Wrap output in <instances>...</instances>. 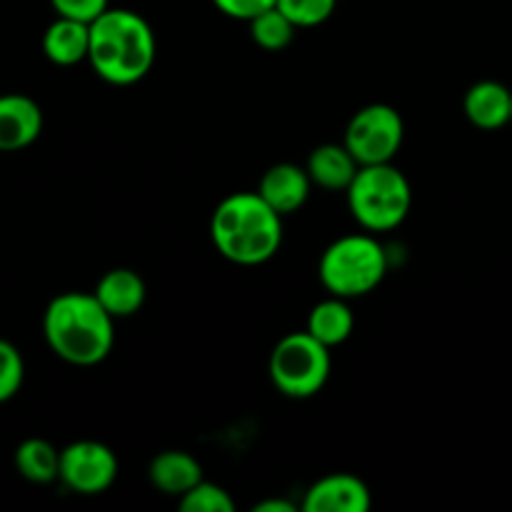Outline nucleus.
<instances>
[{
  "label": "nucleus",
  "instance_id": "nucleus-9",
  "mask_svg": "<svg viewBox=\"0 0 512 512\" xmlns=\"http://www.w3.org/2000/svg\"><path fill=\"white\" fill-rule=\"evenodd\" d=\"M373 505L368 485L348 473H333L313 483L305 493V512H368Z\"/></svg>",
  "mask_w": 512,
  "mask_h": 512
},
{
  "label": "nucleus",
  "instance_id": "nucleus-21",
  "mask_svg": "<svg viewBox=\"0 0 512 512\" xmlns=\"http://www.w3.org/2000/svg\"><path fill=\"white\" fill-rule=\"evenodd\" d=\"M25 380V363L20 350L13 343L0 338V405L13 400L20 393Z\"/></svg>",
  "mask_w": 512,
  "mask_h": 512
},
{
  "label": "nucleus",
  "instance_id": "nucleus-12",
  "mask_svg": "<svg viewBox=\"0 0 512 512\" xmlns=\"http://www.w3.org/2000/svg\"><path fill=\"white\" fill-rule=\"evenodd\" d=\"M465 118L480 130H500L512 123V90L498 80H480L465 93Z\"/></svg>",
  "mask_w": 512,
  "mask_h": 512
},
{
  "label": "nucleus",
  "instance_id": "nucleus-18",
  "mask_svg": "<svg viewBox=\"0 0 512 512\" xmlns=\"http://www.w3.org/2000/svg\"><path fill=\"white\" fill-rule=\"evenodd\" d=\"M20 478L35 485H50L60 478V450L43 438H28L15 450Z\"/></svg>",
  "mask_w": 512,
  "mask_h": 512
},
{
  "label": "nucleus",
  "instance_id": "nucleus-13",
  "mask_svg": "<svg viewBox=\"0 0 512 512\" xmlns=\"http://www.w3.org/2000/svg\"><path fill=\"white\" fill-rule=\"evenodd\" d=\"M93 293L115 320H123L133 318L143 308L148 290H145V280L135 270L115 268L98 280Z\"/></svg>",
  "mask_w": 512,
  "mask_h": 512
},
{
  "label": "nucleus",
  "instance_id": "nucleus-3",
  "mask_svg": "<svg viewBox=\"0 0 512 512\" xmlns=\"http://www.w3.org/2000/svg\"><path fill=\"white\" fill-rule=\"evenodd\" d=\"M158 40L143 15L108 8L90 23L88 63L110 85H133L153 70Z\"/></svg>",
  "mask_w": 512,
  "mask_h": 512
},
{
  "label": "nucleus",
  "instance_id": "nucleus-20",
  "mask_svg": "<svg viewBox=\"0 0 512 512\" xmlns=\"http://www.w3.org/2000/svg\"><path fill=\"white\" fill-rule=\"evenodd\" d=\"M178 505L185 512H233L235 508L228 490H223L215 483H208V480H200L195 488H190L178 500Z\"/></svg>",
  "mask_w": 512,
  "mask_h": 512
},
{
  "label": "nucleus",
  "instance_id": "nucleus-19",
  "mask_svg": "<svg viewBox=\"0 0 512 512\" xmlns=\"http://www.w3.org/2000/svg\"><path fill=\"white\" fill-rule=\"evenodd\" d=\"M248 25H250V35H253L255 43L265 50L288 48L295 38V30H298L295 28L293 20H290L288 15L278 8V5H273V8H268V10H263L260 15H255Z\"/></svg>",
  "mask_w": 512,
  "mask_h": 512
},
{
  "label": "nucleus",
  "instance_id": "nucleus-17",
  "mask_svg": "<svg viewBox=\"0 0 512 512\" xmlns=\"http://www.w3.org/2000/svg\"><path fill=\"white\" fill-rule=\"evenodd\" d=\"M355 328V315L350 310L348 300L338 298V295H330V298L320 300L308 315V330L315 340H320L323 345H328L330 350L343 345L345 340L353 335Z\"/></svg>",
  "mask_w": 512,
  "mask_h": 512
},
{
  "label": "nucleus",
  "instance_id": "nucleus-22",
  "mask_svg": "<svg viewBox=\"0 0 512 512\" xmlns=\"http://www.w3.org/2000/svg\"><path fill=\"white\" fill-rule=\"evenodd\" d=\"M275 5L293 20L295 28H315L335 13L338 0H278Z\"/></svg>",
  "mask_w": 512,
  "mask_h": 512
},
{
  "label": "nucleus",
  "instance_id": "nucleus-24",
  "mask_svg": "<svg viewBox=\"0 0 512 512\" xmlns=\"http://www.w3.org/2000/svg\"><path fill=\"white\" fill-rule=\"evenodd\" d=\"M275 3H278V0H213V5L220 13L228 15V18L233 20H245V23H250V20H253L255 15L263 13V10L273 8Z\"/></svg>",
  "mask_w": 512,
  "mask_h": 512
},
{
  "label": "nucleus",
  "instance_id": "nucleus-25",
  "mask_svg": "<svg viewBox=\"0 0 512 512\" xmlns=\"http://www.w3.org/2000/svg\"><path fill=\"white\" fill-rule=\"evenodd\" d=\"M255 512H295V505L288 503V500H263L253 508Z\"/></svg>",
  "mask_w": 512,
  "mask_h": 512
},
{
  "label": "nucleus",
  "instance_id": "nucleus-2",
  "mask_svg": "<svg viewBox=\"0 0 512 512\" xmlns=\"http://www.w3.org/2000/svg\"><path fill=\"white\" fill-rule=\"evenodd\" d=\"M210 238L218 253L235 265H263L283 245V215L275 213L255 193H233L223 198L210 218Z\"/></svg>",
  "mask_w": 512,
  "mask_h": 512
},
{
  "label": "nucleus",
  "instance_id": "nucleus-15",
  "mask_svg": "<svg viewBox=\"0 0 512 512\" xmlns=\"http://www.w3.org/2000/svg\"><path fill=\"white\" fill-rule=\"evenodd\" d=\"M43 53L50 63L60 68H70L90 53V23H80L73 18H55L43 33Z\"/></svg>",
  "mask_w": 512,
  "mask_h": 512
},
{
  "label": "nucleus",
  "instance_id": "nucleus-1",
  "mask_svg": "<svg viewBox=\"0 0 512 512\" xmlns=\"http://www.w3.org/2000/svg\"><path fill=\"white\" fill-rule=\"evenodd\" d=\"M48 348L68 365L90 368L103 363L115 345V318L100 305L95 293L55 295L43 315Z\"/></svg>",
  "mask_w": 512,
  "mask_h": 512
},
{
  "label": "nucleus",
  "instance_id": "nucleus-6",
  "mask_svg": "<svg viewBox=\"0 0 512 512\" xmlns=\"http://www.w3.org/2000/svg\"><path fill=\"white\" fill-rule=\"evenodd\" d=\"M330 348L315 340L308 330L288 333L273 348L268 373L275 388L293 400H308L325 388L330 378Z\"/></svg>",
  "mask_w": 512,
  "mask_h": 512
},
{
  "label": "nucleus",
  "instance_id": "nucleus-4",
  "mask_svg": "<svg viewBox=\"0 0 512 512\" xmlns=\"http://www.w3.org/2000/svg\"><path fill=\"white\" fill-rule=\"evenodd\" d=\"M388 273V255L373 233L343 235L325 248L318 275L330 295L353 300L373 293Z\"/></svg>",
  "mask_w": 512,
  "mask_h": 512
},
{
  "label": "nucleus",
  "instance_id": "nucleus-11",
  "mask_svg": "<svg viewBox=\"0 0 512 512\" xmlns=\"http://www.w3.org/2000/svg\"><path fill=\"white\" fill-rule=\"evenodd\" d=\"M310 188H313V180H310L308 170L293 163H278L265 170L258 185V195L278 215H293L305 205Z\"/></svg>",
  "mask_w": 512,
  "mask_h": 512
},
{
  "label": "nucleus",
  "instance_id": "nucleus-7",
  "mask_svg": "<svg viewBox=\"0 0 512 512\" xmlns=\"http://www.w3.org/2000/svg\"><path fill=\"white\" fill-rule=\"evenodd\" d=\"M405 123L393 105L373 103L360 108L345 128V148L353 153L358 165L393 163L403 148Z\"/></svg>",
  "mask_w": 512,
  "mask_h": 512
},
{
  "label": "nucleus",
  "instance_id": "nucleus-16",
  "mask_svg": "<svg viewBox=\"0 0 512 512\" xmlns=\"http://www.w3.org/2000/svg\"><path fill=\"white\" fill-rule=\"evenodd\" d=\"M305 170H308L313 185H320L325 190H348L360 165L353 153L345 148V143H325L310 153Z\"/></svg>",
  "mask_w": 512,
  "mask_h": 512
},
{
  "label": "nucleus",
  "instance_id": "nucleus-5",
  "mask_svg": "<svg viewBox=\"0 0 512 512\" xmlns=\"http://www.w3.org/2000/svg\"><path fill=\"white\" fill-rule=\"evenodd\" d=\"M348 193V208L368 233H390L408 218L413 190L393 163L360 165Z\"/></svg>",
  "mask_w": 512,
  "mask_h": 512
},
{
  "label": "nucleus",
  "instance_id": "nucleus-10",
  "mask_svg": "<svg viewBox=\"0 0 512 512\" xmlns=\"http://www.w3.org/2000/svg\"><path fill=\"white\" fill-rule=\"evenodd\" d=\"M43 133V110L33 98L20 93L0 95V153H15Z\"/></svg>",
  "mask_w": 512,
  "mask_h": 512
},
{
  "label": "nucleus",
  "instance_id": "nucleus-23",
  "mask_svg": "<svg viewBox=\"0 0 512 512\" xmlns=\"http://www.w3.org/2000/svg\"><path fill=\"white\" fill-rule=\"evenodd\" d=\"M108 3L110 0H50V5H53L60 18H73L80 20V23L98 20L110 8Z\"/></svg>",
  "mask_w": 512,
  "mask_h": 512
},
{
  "label": "nucleus",
  "instance_id": "nucleus-8",
  "mask_svg": "<svg viewBox=\"0 0 512 512\" xmlns=\"http://www.w3.org/2000/svg\"><path fill=\"white\" fill-rule=\"evenodd\" d=\"M118 478V458L98 440H78L60 450V483L78 495H100Z\"/></svg>",
  "mask_w": 512,
  "mask_h": 512
},
{
  "label": "nucleus",
  "instance_id": "nucleus-14",
  "mask_svg": "<svg viewBox=\"0 0 512 512\" xmlns=\"http://www.w3.org/2000/svg\"><path fill=\"white\" fill-rule=\"evenodd\" d=\"M148 478L155 490L173 498H183L203 480V465L185 450H165L150 460Z\"/></svg>",
  "mask_w": 512,
  "mask_h": 512
}]
</instances>
